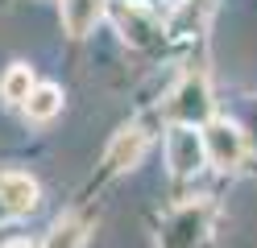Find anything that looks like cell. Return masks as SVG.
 Segmentation results:
<instances>
[{"label": "cell", "mask_w": 257, "mask_h": 248, "mask_svg": "<svg viewBox=\"0 0 257 248\" xmlns=\"http://www.w3.org/2000/svg\"><path fill=\"white\" fill-rule=\"evenodd\" d=\"M58 112H62V87H54V83H38V87L29 91V99H25V116L38 120V124H46V120H54Z\"/></svg>", "instance_id": "8"}, {"label": "cell", "mask_w": 257, "mask_h": 248, "mask_svg": "<svg viewBox=\"0 0 257 248\" xmlns=\"http://www.w3.org/2000/svg\"><path fill=\"white\" fill-rule=\"evenodd\" d=\"M38 83H34V66H25V62H13L9 71H5V79H0V99L5 104H21L25 108V99H29V91H34Z\"/></svg>", "instance_id": "9"}, {"label": "cell", "mask_w": 257, "mask_h": 248, "mask_svg": "<svg viewBox=\"0 0 257 248\" xmlns=\"http://www.w3.org/2000/svg\"><path fill=\"white\" fill-rule=\"evenodd\" d=\"M141 153H146V132H141V128H120L116 137H112L108 153H104V165H108L112 174L133 170V165L141 161Z\"/></svg>", "instance_id": "6"}, {"label": "cell", "mask_w": 257, "mask_h": 248, "mask_svg": "<svg viewBox=\"0 0 257 248\" xmlns=\"http://www.w3.org/2000/svg\"><path fill=\"white\" fill-rule=\"evenodd\" d=\"M203 231H207V207H203V203L179 207V211L170 215L166 231H162V248H191Z\"/></svg>", "instance_id": "5"}, {"label": "cell", "mask_w": 257, "mask_h": 248, "mask_svg": "<svg viewBox=\"0 0 257 248\" xmlns=\"http://www.w3.org/2000/svg\"><path fill=\"white\" fill-rule=\"evenodd\" d=\"M104 17V0H62V25L71 38H87Z\"/></svg>", "instance_id": "7"}, {"label": "cell", "mask_w": 257, "mask_h": 248, "mask_svg": "<svg viewBox=\"0 0 257 248\" xmlns=\"http://www.w3.org/2000/svg\"><path fill=\"white\" fill-rule=\"evenodd\" d=\"M5 248H34V244H29V240H9Z\"/></svg>", "instance_id": "11"}, {"label": "cell", "mask_w": 257, "mask_h": 248, "mask_svg": "<svg viewBox=\"0 0 257 248\" xmlns=\"http://www.w3.org/2000/svg\"><path fill=\"white\" fill-rule=\"evenodd\" d=\"M166 161H170V174H174V178L199 174L203 161H207L203 132H195L191 124H170V137H166Z\"/></svg>", "instance_id": "3"}, {"label": "cell", "mask_w": 257, "mask_h": 248, "mask_svg": "<svg viewBox=\"0 0 257 248\" xmlns=\"http://www.w3.org/2000/svg\"><path fill=\"white\" fill-rule=\"evenodd\" d=\"M203 149H207V161L216 165V170H236L240 161L249 153V141L245 132H240L232 120H207L203 124Z\"/></svg>", "instance_id": "2"}, {"label": "cell", "mask_w": 257, "mask_h": 248, "mask_svg": "<svg viewBox=\"0 0 257 248\" xmlns=\"http://www.w3.org/2000/svg\"><path fill=\"white\" fill-rule=\"evenodd\" d=\"M166 120H170V124H191V128H199V124L212 120V87H207V75L191 71L179 87L170 91V99H166Z\"/></svg>", "instance_id": "1"}, {"label": "cell", "mask_w": 257, "mask_h": 248, "mask_svg": "<svg viewBox=\"0 0 257 248\" xmlns=\"http://www.w3.org/2000/svg\"><path fill=\"white\" fill-rule=\"evenodd\" d=\"M38 207V182L21 174V170H5L0 174V223L5 219H21Z\"/></svg>", "instance_id": "4"}, {"label": "cell", "mask_w": 257, "mask_h": 248, "mask_svg": "<svg viewBox=\"0 0 257 248\" xmlns=\"http://www.w3.org/2000/svg\"><path fill=\"white\" fill-rule=\"evenodd\" d=\"M87 236H91V227H87L83 215H67L46 236V248H87Z\"/></svg>", "instance_id": "10"}]
</instances>
